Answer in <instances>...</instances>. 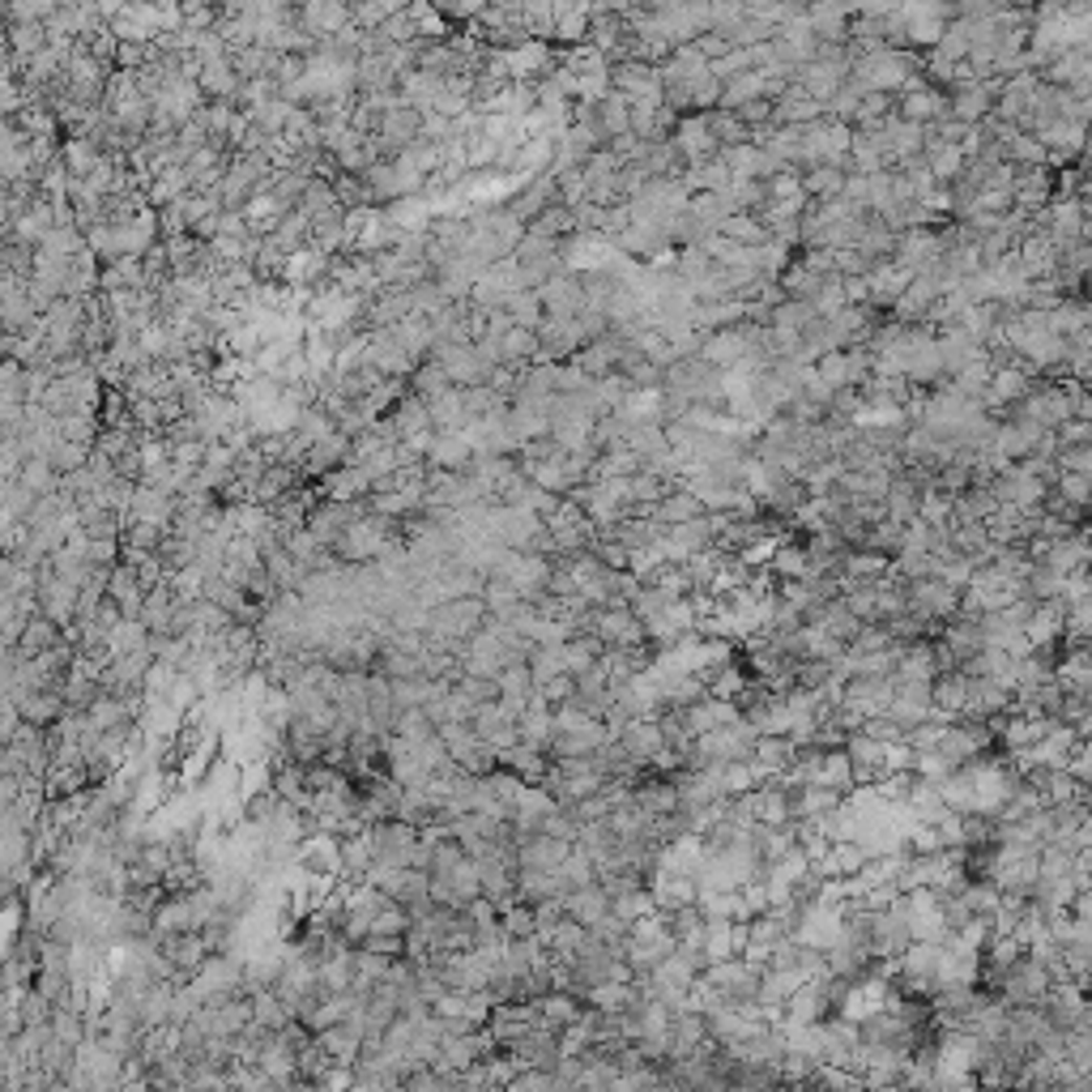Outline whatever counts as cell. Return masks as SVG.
<instances>
[{"label": "cell", "instance_id": "10", "mask_svg": "<svg viewBox=\"0 0 1092 1092\" xmlns=\"http://www.w3.org/2000/svg\"><path fill=\"white\" fill-rule=\"evenodd\" d=\"M964 700H969V675H964V670H939V675L931 679V708L960 718Z\"/></svg>", "mask_w": 1092, "mask_h": 1092}, {"label": "cell", "instance_id": "20", "mask_svg": "<svg viewBox=\"0 0 1092 1092\" xmlns=\"http://www.w3.org/2000/svg\"><path fill=\"white\" fill-rule=\"evenodd\" d=\"M845 188V176L833 167V162H819V167L802 180V192H811V197H819V201H828V197H837Z\"/></svg>", "mask_w": 1092, "mask_h": 1092}, {"label": "cell", "instance_id": "19", "mask_svg": "<svg viewBox=\"0 0 1092 1092\" xmlns=\"http://www.w3.org/2000/svg\"><path fill=\"white\" fill-rule=\"evenodd\" d=\"M533 926H538L533 905L513 901V905L500 909V931H504V939H525V935H533Z\"/></svg>", "mask_w": 1092, "mask_h": 1092}, {"label": "cell", "instance_id": "18", "mask_svg": "<svg viewBox=\"0 0 1092 1092\" xmlns=\"http://www.w3.org/2000/svg\"><path fill=\"white\" fill-rule=\"evenodd\" d=\"M61 640V623L56 619H30L26 628H22V658H35V653H43V649H51Z\"/></svg>", "mask_w": 1092, "mask_h": 1092}, {"label": "cell", "instance_id": "24", "mask_svg": "<svg viewBox=\"0 0 1092 1092\" xmlns=\"http://www.w3.org/2000/svg\"><path fill=\"white\" fill-rule=\"evenodd\" d=\"M777 542H781V533H764V538H751L747 546H738V551H734V560H738V564H747V568H764V564L773 560Z\"/></svg>", "mask_w": 1092, "mask_h": 1092}, {"label": "cell", "instance_id": "21", "mask_svg": "<svg viewBox=\"0 0 1092 1092\" xmlns=\"http://www.w3.org/2000/svg\"><path fill=\"white\" fill-rule=\"evenodd\" d=\"M525 666H529V679H533V683H546L551 675H560V670H564L560 644H533L529 658H525Z\"/></svg>", "mask_w": 1092, "mask_h": 1092}, {"label": "cell", "instance_id": "28", "mask_svg": "<svg viewBox=\"0 0 1092 1092\" xmlns=\"http://www.w3.org/2000/svg\"><path fill=\"white\" fill-rule=\"evenodd\" d=\"M1054 461H1059V470H1071V474H1088V470H1092L1088 445H1063V449L1054 453Z\"/></svg>", "mask_w": 1092, "mask_h": 1092}, {"label": "cell", "instance_id": "2", "mask_svg": "<svg viewBox=\"0 0 1092 1092\" xmlns=\"http://www.w3.org/2000/svg\"><path fill=\"white\" fill-rule=\"evenodd\" d=\"M589 632L602 644H640V640H649L644 623L628 607H593L589 611Z\"/></svg>", "mask_w": 1092, "mask_h": 1092}, {"label": "cell", "instance_id": "25", "mask_svg": "<svg viewBox=\"0 0 1092 1092\" xmlns=\"http://www.w3.org/2000/svg\"><path fill=\"white\" fill-rule=\"evenodd\" d=\"M658 905H653V896H649V884L644 888H632V892H623V896H615L611 901V913H619L623 922H632V917H640V913H653Z\"/></svg>", "mask_w": 1092, "mask_h": 1092}, {"label": "cell", "instance_id": "4", "mask_svg": "<svg viewBox=\"0 0 1092 1092\" xmlns=\"http://www.w3.org/2000/svg\"><path fill=\"white\" fill-rule=\"evenodd\" d=\"M696 892H700V888H696V875H687V870H662V866L649 870V896H653V905H658V909L691 905Z\"/></svg>", "mask_w": 1092, "mask_h": 1092}, {"label": "cell", "instance_id": "3", "mask_svg": "<svg viewBox=\"0 0 1092 1092\" xmlns=\"http://www.w3.org/2000/svg\"><path fill=\"white\" fill-rule=\"evenodd\" d=\"M824 1016H833V1003L819 981H798L781 1007V1024H819Z\"/></svg>", "mask_w": 1092, "mask_h": 1092}, {"label": "cell", "instance_id": "16", "mask_svg": "<svg viewBox=\"0 0 1092 1092\" xmlns=\"http://www.w3.org/2000/svg\"><path fill=\"white\" fill-rule=\"evenodd\" d=\"M517 738L529 743V747H538V751L551 747V738H555L551 708H525V713L517 718Z\"/></svg>", "mask_w": 1092, "mask_h": 1092}, {"label": "cell", "instance_id": "14", "mask_svg": "<svg viewBox=\"0 0 1092 1092\" xmlns=\"http://www.w3.org/2000/svg\"><path fill=\"white\" fill-rule=\"evenodd\" d=\"M700 513H708V508L700 504V496H691L687 486H675V491H666V496L658 500V508H653V521L683 525V521H691V517H700Z\"/></svg>", "mask_w": 1092, "mask_h": 1092}, {"label": "cell", "instance_id": "13", "mask_svg": "<svg viewBox=\"0 0 1092 1092\" xmlns=\"http://www.w3.org/2000/svg\"><path fill=\"white\" fill-rule=\"evenodd\" d=\"M589 1007H597V1011H628L636 999H640V991L632 986V981H593V986L581 995Z\"/></svg>", "mask_w": 1092, "mask_h": 1092}, {"label": "cell", "instance_id": "1", "mask_svg": "<svg viewBox=\"0 0 1092 1092\" xmlns=\"http://www.w3.org/2000/svg\"><path fill=\"white\" fill-rule=\"evenodd\" d=\"M905 597H909V611L922 615V619H952L956 607H960V589L943 585L939 576H913V581H905Z\"/></svg>", "mask_w": 1092, "mask_h": 1092}, {"label": "cell", "instance_id": "22", "mask_svg": "<svg viewBox=\"0 0 1092 1092\" xmlns=\"http://www.w3.org/2000/svg\"><path fill=\"white\" fill-rule=\"evenodd\" d=\"M995 841V815L960 811V845H991Z\"/></svg>", "mask_w": 1092, "mask_h": 1092}, {"label": "cell", "instance_id": "7", "mask_svg": "<svg viewBox=\"0 0 1092 1092\" xmlns=\"http://www.w3.org/2000/svg\"><path fill=\"white\" fill-rule=\"evenodd\" d=\"M607 913H611V896H607V888L597 880L564 892V917H572L581 926H593L597 917H607Z\"/></svg>", "mask_w": 1092, "mask_h": 1092}, {"label": "cell", "instance_id": "9", "mask_svg": "<svg viewBox=\"0 0 1092 1092\" xmlns=\"http://www.w3.org/2000/svg\"><path fill=\"white\" fill-rule=\"evenodd\" d=\"M496 759H500V769L517 773L521 781H542L546 764H551V755H546V751H538V747H529V743H521V738H517L513 747L496 751Z\"/></svg>", "mask_w": 1092, "mask_h": 1092}, {"label": "cell", "instance_id": "12", "mask_svg": "<svg viewBox=\"0 0 1092 1092\" xmlns=\"http://www.w3.org/2000/svg\"><path fill=\"white\" fill-rule=\"evenodd\" d=\"M794 755H798V743L790 734H755V743H751V759L759 764V769H769V773H781Z\"/></svg>", "mask_w": 1092, "mask_h": 1092}, {"label": "cell", "instance_id": "26", "mask_svg": "<svg viewBox=\"0 0 1092 1092\" xmlns=\"http://www.w3.org/2000/svg\"><path fill=\"white\" fill-rule=\"evenodd\" d=\"M952 769H956V764L943 759L939 751H913V773L926 777V781H939V777H948Z\"/></svg>", "mask_w": 1092, "mask_h": 1092}, {"label": "cell", "instance_id": "17", "mask_svg": "<svg viewBox=\"0 0 1092 1092\" xmlns=\"http://www.w3.org/2000/svg\"><path fill=\"white\" fill-rule=\"evenodd\" d=\"M819 786H828V790H849L854 786V764H849V755H845V747H828L824 751V759H819V777H815Z\"/></svg>", "mask_w": 1092, "mask_h": 1092}, {"label": "cell", "instance_id": "11", "mask_svg": "<svg viewBox=\"0 0 1092 1092\" xmlns=\"http://www.w3.org/2000/svg\"><path fill=\"white\" fill-rule=\"evenodd\" d=\"M700 952L704 960H726V956H738V943H734V922L730 917H704L700 926Z\"/></svg>", "mask_w": 1092, "mask_h": 1092}, {"label": "cell", "instance_id": "8", "mask_svg": "<svg viewBox=\"0 0 1092 1092\" xmlns=\"http://www.w3.org/2000/svg\"><path fill=\"white\" fill-rule=\"evenodd\" d=\"M619 743H623L628 759H636V764H644V769H649L653 751H662V747H666V734H662L658 718H632L628 730L619 734Z\"/></svg>", "mask_w": 1092, "mask_h": 1092}, {"label": "cell", "instance_id": "5", "mask_svg": "<svg viewBox=\"0 0 1092 1092\" xmlns=\"http://www.w3.org/2000/svg\"><path fill=\"white\" fill-rule=\"evenodd\" d=\"M568 854H572V841H560V837H551V833H529V837L517 841V866L560 870Z\"/></svg>", "mask_w": 1092, "mask_h": 1092}, {"label": "cell", "instance_id": "15", "mask_svg": "<svg viewBox=\"0 0 1092 1092\" xmlns=\"http://www.w3.org/2000/svg\"><path fill=\"white\" fill-rule=\"evenodd\" d=\"M371 491V478L363 465H350V470H329L324 474V496L329 500H363Z\"/></svg>", "mask_w": 1092, "mask_h": 1092}, {"label": "cell", "instance_id": "27", "mask_svg": "<svg viewBox=\"0 0 1092 1092\" xmlns=\"http://www.w3.org/2000/svg\"><path fill=\"white\" fill-rule=\"evenodd\" d=\"M1063 769H1067L1075 781H1084V786L1092 781V751H1088V738H1075V743H1071Z\"/></svg>", "mask_w": 1092, "mask_h": 1092}, {"label": "cell", "instance_id": "23", "mask_svg": "<svg viewBox=\"0 0 1092 1092\" xmlns=\"http://www.w3.org/2000/svg\"><path fill=\"white\" fill-rule=\"evenodd\" d=\"M560 875H564L568 888H581V884H593V880H597V870H593V858L572 845V854H568L564 866H560Z\"/></svg>", "mask_w": 1092, "mask_h": 1092}, {"label": "cell", "instance_id": "6", "mask_svg": "<svg viewBox=\"0 0 1092 1092\" xmlns=\"http://www.w3.org/2000/svg\"><path fill=\"white\" fill-rule=\"evenodd\" d=\"M611 734H607V726H602V718H589V722H581L576 730H555V738H551V747H546V755L551 759H560V755H589V751H597Z\"/></svg>", "mask_w": 1092, "mask_h": 1092}]
</instances>
